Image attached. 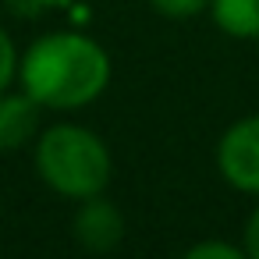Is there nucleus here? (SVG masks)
Returning a JSON list of instances; mask_svg holds the SVG:
<instances>
[{
  "mask_svg": "<svg viewBox=\"0 0 259 259\" xmlns=\"http://www.w3.org/2000/svg\"><path fill=\"white\" fill-rule=\"evenodd\" d=\"M18 75H22V89L39 107L75 110V107L93 103L107 89L110 57L89 36L54 32V36L36 39L25 50Z\"/></svg>",
  "mask_w": 259,
  "mask_h": 259,
  "instance_id": "f257e3e1",
  "label": "nucleus"
},
{
  "mask_svg": "<svg viewBox=\"0 0 259 259\" xmlns=\"http://www.w3.org/2000/svg\"><path fill=\"white\" fill-rule=\"evenodd\" d=\"M39 178L68 199H93L110 185V149L100 135L78 124H54L36 146Z\"/></svg>",
  "mask_w": 259,
  "mask_h": 259,
  "instance_id": "f03ea898",
  "label": "nucleus"
},
{
  "mask_svg": "<svg viewBox=\"0 0 259 259\" xmlns=\"http://www.w3.org/2000/svg\"><path fill=\"white\" fill-rule=\"evenodd\" d=\"M217 167L227 185L259 195V114L241 117L224 132L217 146Z\"/></svg>",
  "mask_w": 259,
  "mask_h": 259,
  "instance_id": "7ed1b4c3",
  "label": "nucleus"
},
{
  "mask_svg": "<svg viewBox=\"0 0 259 259\" xmlns=\"http://www.w3.org/2000/svg\"><path fill=\"white\" fill-rule=\"evenodd\" d=\"M75 238L89 248V252H110L121 245L124 238V217L114 202L93 195L82 199V209L75 213Z\"/></svg>",
  "mask_w": 259,
  "mask_h": 259,
  "instance_id": "20e7f679",
  "label": "nucleus"
},
{
  "mask_svg": "<svg viewBox=\"0 0 259 259\" xmlns=\"http://www.w3.org/2000/svg\"><path fill=\"white\" fill-rule=\"evenodd\" d=\"M39 128V103L29 93L0 96V153L22 149Z\"/></svg>",
  "mask_w": 259,
  "mask_h": 259,
  "instance_id": "39448f33",
  "label": "nucleus"
},
{
  "mask_svg": "<svg viewBox=\"0 0 259 259\" xmlns=\"http://www.w3.org/2000/svg\"><path fill=\"white\" fill-rule=\"evenodd\" d=\"M217 29L234 39H259V0H209Z\"/></svg>",
  "mask_w": 259,
  "mask_h": 259,
  "instance_id": "423d86ee",
  "label": "nucleus"
},
{
  "mask_svg": "<svg viewBox=\"0 0 259 259\" xmlns=\"http://www.w3.org/2000/svg\"><path fill=\"white\" fill-rule=\"evenodd\" d=\"M149 8L163 18H195L209 8V0H149Z\"/></svg>",
  "mask_w": 259,
  "mask_h": 259,
  "instance_id": "0eeeda50",
  "label": "nucleus"
},
{
  "mask_svg": "<svg viewBox=\"0 0 259 259\" xmlns=\"http://www.w3.org/2000/svg\"><path fill=\"white\" fill-rule=\"evenodd\" d=\"M181 259H248V252H241L227 241H202V245L188 248Z\"/></svg>",
  "mask_w": 259,
  "mask_h": 259,
  "instance_id": "6e6552de",
  "label": "nucleus"
},
{
  "mask_svg": "<svg viewBox=\"0 0 259 259\" xmlns=\"http://www.w3.org/2000/svg\"><path fill=\"white\" fill-rule=\"evenodd\" d=\"M15 71H18V54H15V43H11V36H8L4 29H0V93H4V89L11 85Z\"/></svg>",
  "mask_w": 259,
  "mask_h": 259,
  "instance_id": "1a4fd4ad",
  "label": "nucleus"
},
{
  "mask_svg": "<svg viewBox=\"0 0 259 259\" xmlns=\"http://www.w3.org/2000/svg\"><path fill=\"white\" fill-rule=\"evenodd\" d=\"M245 252H248V259H259V209L245 224Z\"/></svg>",
  "mask_w": 259,
  "mask_h": 259,
  "instance_id": "9d476101",
  "label": "nucleus"
}]
</instances>
